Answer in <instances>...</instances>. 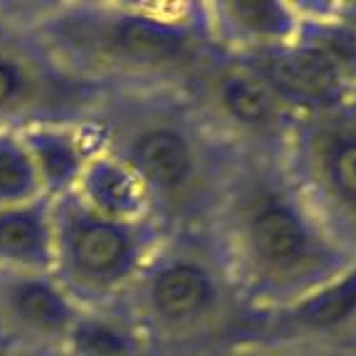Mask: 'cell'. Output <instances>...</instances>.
I'll use <instances>...</instances> for the list:
<instances>
[{
  "label": "cell",
  "mask_w": 356,
  "mask_h": 356,
  "mask_svg": "<svg viewBox=\"0 0 356 356\" xmlns=\"http://www.w3.org/2000/svg\"><path fill=\"white\" fill-rule=\"evenodd\" d=\"M208 230L250 314L295 305L356 262L302 198L280 156L235 159Z\"/></svg>",
  "instance_id": "obj_1"
},
{
  "label": "cell",
  "mask_w": 356,
  "mask_h": 356,
  "mask_svg": "<svg viewBox=\"0 0 356 356\" xmlns=\"http://www.w3.org/2000/svg\"><path fill=\"white\" fill-rule=\"evenodd\" d=\"M62 67L99 92L184 89L216 52L203 3L28 0Z\"/></svg>",
  "instance_id": "obj_2"
},
{
  "label": "cell",
  "mask_w": 356,
  "mask_h": 356,
  "mask_svg": "<svg viewBox=\"0 0 356 356\" xmlns=\"http://www.w3.org/2000/svg\"><path fill=\"white\" fill-rule=\"evenodd\" d=\"M92 122L102 146L136 173L163 233L211 228L238 156L181 89L106 92Z\"/></svg>",
  "instance_id": "obj_3"
},
{
  "label": "cell",
  "mask_w": 356,
  "mask_h": 356,
  "mask_svg": "<svg viewBox=\"0 0 356 356\" xmlns=\"http://www.w3.org/2000/svg\"><path fill=\"white\" fill-rule=\"evenodd\" d=\"M122 305L156 356H218L252 317L208 228L168 233Z\"/></svg>",
  "instance_id": "obj_4"
},
{
  "label": "cell",
  "mask_w": 356,
  "mask_h": 356,
  "mask_svg": "<svg viewBox=\"0 0 356 356\" xmlns=\"http://www.w3.org/2000/svg\"><path fill=\"white\" fill-rule=\"evenodd\" d=\"M52 270L79 309L117 305L166 233L156 220H109L72 193L50 200Z\"/></svg>",
  "instance_id": "obj_5"
},
{
  "label": "cell",
  "mask_w": 356,
  "mask_h": 356,
  "mask_svg": "<svg viewBox=\"0 0 356 356\" xmlns=\"http://www.w3.org/2000/svg\"><path fill=\"white\" fill-rule=\"evenodd\" d=\"M280 159L332 238L356 255V99L297 117Z\"/></svg>",
  "instance_id": "obj_6"
},
{
  "label": "cell",
  "mask_w": 356,
  "mask_h": 356,
  "mask_svg": "<svg viewBox=\"0 0 356 356\" xmlns=\"http://www.w3.org/2000/svg\"><path fill=\"white\" fill-rule=\"evenodd\" d=\"M102 97L57 62L30 20L28 0H0V129L87 119Z\"/></svg>",
  "instance_id": "obj_7"
},
{
  "label": "cell",
  "mask_w": 356,
  "mask_h": 356,
  "mask_svg": "<svg viewBox=\"0 0 356 356\" xmlns=\"http://www.w3.org/2000/svg\"><path fill=\"white\" fill-rule=\"evenodd\" d=\"M181 92L235 156H282L297 114L250 60L216 50Z\"/></svg>",
  "instance_id": "obj_8"
},
{
  "label": "cell",
  "mask_w": 356,
  "mask_h": 356,
  "mask_svg": "<svg viewBox=\"0 0 356 356\" xmlns=\"http://www.w3.org/2000/svg\"><path fill=\"white\" fill-rule=\"evenodd\" d=\"M77 314L52 273L0 270V341L15 354L65 346Z\"/></svg>",
  "instance_id": "obj_9"
},
{
  "label": "cell",
  "mask_w": 356,
  "mask_h": 356,
  "mask_svg": "<svg viewBox=\"0 0 356 356\" xmlns=\"http://www.w3.org/2000/svg\"><path fill=\"white\" fill-rule=\"evenodd\" d=\"M216 50L233 57H260L297 40L305 8L292 3H203Z\"/></svg>",
  "instance_id": "obj_10"
},
{
  "label": "cell",
  "mask_w": 356,
  "mask_h": 356,
  "mask_svg": "<svg viewBox=\"0 0 356 356\" xmlns=\"http://www.w3.org/2000/svg\"><path fill=\"white\" fill-rule=\"evenodd\" d=\"M17 131L28 146L47 200L72 193L89 159L102 149L99 131L92 117L35 122Z\"/></svg>",
  "instance_id": "obj_11"
},
{
  "label": "cell",
  "mask_w": 356,
  "mask_h": 356,
  "mask_svg": "<svg viewBox=\"0 0 356 356\" xmlns=\"http://www.w3.org/2000/svg\"><path fill=\"white\" fill-rule=\"evenodd\" d=\"M72 195L87 211L109 220H154L151 200L136 173L104 146L89 159Z\"/></svg>",
  "instance_id": "obj_12"
},
{
  "label": "cell",
  "mask_w": 356,
  "mask_h": 356,
  "mask_svg": "<svg viewBox=\"0 0 356 356\" xmlns=\"http://www.w3.org/2000/svg\"><path fill=\"white\" fill-rule=\"evenodd\" d=\"M0 270H52V211L47 198L0 211Z\"/></svg>",
  "instance_id": "obj_13"
},
{
  "label": "cell",
  "mask_w": 356,
  "mask_h": 356,
  "mask_svg": "<svg viewBox=\"0 0 356 356\" xmlns=\"http://www.w3.org/2000/svg\"><path fill=\"white\" fill-rule=\"evenodd\" d=\"M65 346L74 356H156L122 302L79 309Z\"/></svg>",
  "instance_id": "obj_14"
},
{
  "label": "cell",
  "mask_w": 356,
  "mask_h": 356,
  "mask_svg": "<svg viewBox=\"0 0 356 356\" xmlns=\"http://www.w3.org/2000/svg\"><path fill=\"white\" fill-rule=\"evenodd\" d=\"M42 198V186L20 131L0 129V211Z\"/></svg>",
  "instance_id": "obj_15"
},
{
  "label": "cell",
  "mask_w": 356,
  "mask_h": 356,
  "mask_svg": "<svg viewBox=\"0 0 356 356\" xmlns=\"http://www.w3.org/2000/svg\"><path fill=\"white\" fill-rule=\"evenodd\" d=\"M218 356H339L327 344H302V341L245 339L222 349Z\"/></svg>",
  "instance_id": "obj_16"
},
{
  "label": "cell",
  "mask_w": 356,
  "mask_h": 356,
  "mask_svg": "<svg viewBox=\"0 0 356 356\" xmlns=\"http://www.w3.org/2000/svg\"><path fill=\"white\" fill-rule=\"evenodd\" d=\"M17 356H74L67 346H60V349H44V351H30V354H17Z\"/></svg>",
  "instance_id": "obj_17"
},
{
  "label": "cell",
  "mask_w": 356,
  "mask_h": 356,
  "mask_svg": "<svg viewBox=\"0 0 356 356\" xmlns=\"http://www.w3.org/2000/svg\"><path fill=\"white\" fill-rule=\"evenodd\" d=\"M0 356H17V354L10 349V346H6L3 341H0Z\"/></svg>",
  "instance_id": "obj_18"
}]
</instances>
